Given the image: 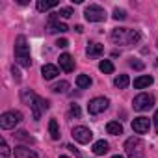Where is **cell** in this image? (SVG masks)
Returning a JSON list of instances; mask_svg holds the SVG:
<instances>
[{"label":"cell","mask_w":158,"mask_h":158,"mask_svg":"<svg viewBox=\"0 0 158 158\" xmlns=\"http://www.w3.org/2000/svg\"><path fill=\"white\" fill-rule=\"evenodd\" d=\"M71 134H73L74 141L82 143V145H86V143H89V141L93 139V132H91L88 127H74V128L71 130Z\"/></svg>","instance_id":"52a82bcc"},{"label":"cell","mask_w":158,"mask_h":158,"mask_svg":"<svg viewBox=\"0 0 158 158\" xmlns=\"http://www.w3.org/2000/svg\"><path fill=\"white\" fill-rule=\"evenodd\" d=\"M60 17H63V19H69V17H73L74 13H73V10L71 8H60V13H58Z\"/></svg>","instance_id":"83f0119b"},{"label":"cell","mask_w":158,"mask_h":158,"mask_svg":"<svg viewBox=\"0 0 158 158\" xmlns=\"http://www.w3.org/2000/svg\"><path fill=\"white\" fill-rule=\"evenodd\" d=\"M86 52H88L89 58H99V56L104 52V45H101V43H89Z\"/></svg>","instance_id":"5bb4252c"},{"label":"cell","mask_w":158,"mask_h":158,"mask_svg":"<svg viewBox=\"0 0 158 158\" xmlns=\"http://www.w3.org/2000/svg\"><path fill=\"white\" fill-rule=\"evenodd\" d=\"M108 141H104V139H99V141H95L93 143V152L95 154H106L108 152Z\"/></svg>","instance_id":"d6986e66"},{"label":"cell","mask_w":158,"mask_h":158,"mask_svg":"<svg viewBox=\"0 0 158 158\" xmlns=\"http://www.w3.org/2000/svg\"><path fill=\"white\" fill-rule=\"evenodd\" d=\"M149 128H151L149 117H136V119L132 121V130H134L136 134H145V132H149Z\"/></svg>","instance_id":"8fae6325"},{"label":"cell","mask_w":158,"mask_h":158,"mask_svg":"<svg viewBox=\"0 0 158 158\" xmlns=\"http://www.w3.org/2000/svg\"><path fill=\"white\" fill-rule=\"evenodd\" d=\"M32 117L35 119V121H39L41 119V115H43V112H47L48 110V101L47 99H43V97H35V101L32 102Z\"/></svg>","instance_id":"9c48e42d"},{"label":"cell","mask_w":158,"mask_h":158,"mask_svg":"<svg viewBox=\"0 0 158 158\" xmlns=\"http://www.w3.org/2000/svg\"><path fill=\"white\" fill-rule=\"evenodd\" d=\"M48 132H50V138L52 139H60V127H58V121L56 119H50L48 121Z\"/></svg>","instance_id":"ffe728a7"},{"label":"cell","mask_w":158,"mask_h":158,"mask_svg":"<svg viewBox=\"0 0 158 158\" xmlns=\"http://www.w3.org/2000/svg\"><path fill=\"white\" fill-rule=\"evenodd\" d=\"M58 13H52L50 17H48V23H47V32L48 34H63V32H67L69 28H67V24L65 23H60V19L56 17Z\"/></svg>","instance_id":"30bf717a"},{"label":"cell","mask_w":158,"mask_h":158,"mask_svg":"<svg viewBox=\"0 0 158 158\" xmlns=\"http://www.w3.org/2000/svg\"><path fill=\"white\" fill-rule=\"evenodd\" d=\"M15 60H17V63L23 65V67H30V65H32L30 47H28L24 35H19L17 41H15Z\"/></svg>","instance_id":"7a4b0ae2"},{"label":"cell","mask_w":158,"mask_h":158,"mask_svg":"<svg viewBox=\"0 0 158 158\" xmlns=\"http://www.w3.org/2000/svg\"><path fill=\"white\" fill-rule=\"evenodd\" d=\"M151 84H152V76H149V74L138 76L136 80H134V88H136V89H145V88H149Z\"/></svg>","instance_id":"9a60e30c"},{"label":"cell","mask_w":158,"mask_h":158,"mask_svg":"<svg viewBox=\"0 0 158 158\" xmlns=\"http://www.w3.org/2000/svg\"><path fill=\"white\" fill-rule=\"evenodd\" d=\"M67 89H69V82H65V80L58 82V84L52 88V91H54V93H67Z\"/></svg>","instance_id":"cb8c5ba5"},{"label":"cell","mask_w":158,"mask_h":158,"mask_svg":"<svg viewBox=\"0 0 158 158\" xmlns=\"http://www.w3.org/2000/svg\"><path fill=\"white\" fill-rule=\"evenodd\" d=\"M110 39L115 43V45H136L139 39H141V34L138 30H130V28H115L112 30L110 34Z\"/></svg>","instance_id":"6da1fadb"},{"label":"cell","mask_w":158,"mask_h":158,"mask_svg":"<svg viewBox=\"0 0 158 158\" xmlns=\"http://www.w3.org/2000/svg\"><path fill=\"white\" fill-rule=\"evenodd\" d=\"M156 65H158V58H156Z\"/></svg>","instance_id":"74e56055"},{"label":"cell","mask_w":158,"mask_h":158,"mask_svg":"<svg viewBox=\"0 0 158 158\" xmlns=\"http://www.w3.org/2000/svg\"><path fill=\"white\" fill-rule=\"evenodd\" d=\"M125 152L128 158H143L145 156V143L139 136H132L125 141Z\"/></svg>","instance_id":"3957f363"},{"label":"cell","mask_w":158,"mask_h":158,"mask_svg":"<svg viewBox=\"0 0 158 158\" xmlns=\"http://www.w3.org/2000/svg\"><path fill=\"white\" fill-rule=\"evenodd\" d=\"M35 97H37V95H34V93H32V91H28V89H24V91H23V101H24L28 106H32V102L35 101Z\"/></svg>","instance_id":"484cf974"},{"label":"cell","mask_w":158,"mask_h":158,"mask_svg":"<svg viewBox=\"0 0 158 158\" xmlns=\"http://www.w3.org/2000/svg\"><path fill=\"white\" fill-rule=\"evenodd\" d=\"M114 19H115V21H125V19H127V11L115 8V10H114Z\"/></svg>","instance_id":"4316f807"},{"label":"cell","mask_w":158,"mask_h":158,"mask_svg":"<svg viewBox=\"0 0 158 158\" xmlns=\"http://www.w3.org/2000/svg\"><path fill=\"white\" fill-rule=\"evenodd\" d=\"M152 119H154V125H156V130H158V110H156V114H154Z\"/></svg>","instance_id":"836d02e7"},{"label":"cell","mask_w":158,"mask_h":158,"mask_svg":"<svg viewBox=\"0 0 158 158\" xmlns=\"http://www.w3.org/2000/svg\"><path fill=\"white\" fill-rule=\"evenodd\" d=\"M84 17H86V21H89V23H101V21L106 19V11H104V8H101V6H97V4H89V6L84 10Z\"/></svg>","instance_id":"5b68a950"},{"label":"cell","mask_w":158,"mask_h":158,"mask_svg":"<svg viewBox=\"0 0 158 158\" xmlns=\"http://www.w3.org/2000/svg\"><path fill=\"white\" fill-rule=\"evenodd\" d=\"M56 45H58L60 48H67V47H69V41H67V39H58Z\"/></svg>","instance_id":"1f68e13d"},{"label":"cell","mask_w":158,"mask_h":158,"mask_svg":"<svg viewBox=\"0 0 158 158\" xmlns=\"http://www.w3.org/2000/svg\"><path fill=\"white\" fill-rule=\"evenodd\" d=\"M60 67L65 71V73H71V71H74V60H73V56L71 54H61L60 56Z\"/></svg>","instance_id":"7c38bea8"},{"label":"cell","mask_w":158,"mask_h":158,"mask_svg":"<svg viewBox=\"0 0 158 158\" xmlns=\"http://www.w3.org/2000/svg\"><path fill=\"white\" fill-rule=\"evenodd\" d=\"M108 104H110V101H108L106 97H95V99L89 101V104H88V112H89L91 115H97V114L104 112V110L108 108Z\"/></svg>","instance_id":"ba28073f"},{"label":"cell","mask_w":158,"mask_h":158,"mask_svg":"<svg viewBox=\"0 0 158 158\" xmlns=\"http://www.w3.org/2000/svg\"><path fill=\"white\" fill-rule=\"evenodd\" d=\"M58 4H60L58 0H39V2H37V10L39 11H48L52 8H56Z\"/></svg>","instance_id":"ac0fdd59"},{"label":"cell","mask_w":158,"mask_h":158,"mask_svg":"<svg viewBox=\"0 0 158 158\" xmlns=\"http://www.w3.org/2000/svg\"><path fill=\"white\" fill-rule=\"evenodd\" d=\"M132 106H134V110H138V112H147V110H151V108L154 106V97L149 95V93H139L138 97H134Z\"/></svg>","instance_id":"8992f818"},{"label":"cell","mask_w":158,"mask_h":158,"mask_svg":"<svg viewBox=\"0 0 158 158\" xmlns=\"http://www.w3.org/2000/svg\"><path fill=\"white\" fill-rule=\"evenodd\" d=\"M60 158H69V156H65V154H61V156H60Z\"/></svg>","instance_id":"8d00e7d4"},{"label":"cell","mask_w":158,"mask_h":158,"mask_svg":"<svg viewBox=\"0 0 158 158\" xmlns=\"http://www.w3.org/2000/svg\"><path fill=\"white\" fill-rule=\"evenodd\" d=\"M21 121H23V114L19 110H10V112H6V114L0 115V127H2L4 130L15 128Z\"/></svg>","instance_id":"277c9868"},{"label":"cell","mask_w":158,"mask_h":158,"mask_svg":"<svg viewBox=\"0 0 158 158\" xmlns=\"http://www.w3.org/2000/svg\"><path fill=\"white\" fill-rule=\"evenodd\" d=\"M15 158H39V156L28 147H15Z\"/></svg>","instance_id":"2e32d148"},{"label":"cell","mask_w":158,"mask_h":158,"mask_svg":"<svg viewBox=\"0 0 158 158\" xmlns=\"http://www.w3.org/2000/svg\"><path fill=\"white\" fill-rule=\"evenodd\" d=\"M99 69H101L104 74H112V73H114V63H112L110 60H102V61L99 63Z\"/></svg>","instance_id":"603a6c76"},{"label":"cell","mask_w":158,"mask_h":158,"mask_svg":"<svg viewBox=\"0 0 158 158\" xmlns=\"http://www.w3.org/2000/svg\"><path fill=\"white\" fill-rule=\"evenodd\" d=\"M114 84H115V88H119V89H125L128 84H130V78L127 76V74H119L115 80H114Z\"/></svg>","instance_id":"7402d4cb"},{"label":"cell","mask_w":158,"mask_h":158,"mask_svg":"<svg viewBox=\"0 0 158 158\" xmlns=\"http://www.w3.org/2000/svg\"><path fill=\"white\" fill-rule=\"evenodd\" d=\"M106 130H108V134H112V136H119V134H123V127H121L119 121H110V123L106 125Z\"/></svg>","instance_id":"e0dca14e"},{"label":"cell","mask_w":158,"mask_h":158,"mask_svg":"<svg viewBox=\"0 0 158 158\" xmlns=\"http://www.w3.org/2000/svg\"><path fill=\"white\" fill-rule=\"evenodd\" d=\"M76 86L80 88V89L89 88V86H91V78H89L88 74H78V78H76Z\"/></svg>","instance_id":"44dd1931"},{"label":"cell","mask_w":158,"mask_h":158,"mask_svg":"<svg viewBox=\"0 0 158 158\" xmlns=\"http://www.w3.org/2000/svg\"><path fill=\"white\" fill-rule=\"evenodd\" d=\"M0 151H2V156H10V152H11L10 147H8V143L4 139H2V145H0Z\"/></svg>","instance_id":"f1b7e54d"},{"label":"cell","mask_w":158,"mask_h":158,"mask_svg":"<svg viewBox=\"0 0 158 158\" xmlns=\"http://www.w3.org/2000/svg\"><path fill=\"white\" fill-rule=\"evenodd\" d=\"M74 30H76V32H78V34H80V32H84V28H82V26H80V24H78V26H74Z\"/></svg>","instance_id":"e575fe53"},{"label":"cell","mask_w":158,"mask_h":158,"mask_svg":"<svg viewBox=\"0 0 158 158\" xmlns=\"http://www.w3.org/2000/svg\"><path fill=\"white\" fill-rule=\"evenodd\" d=\"M71 115H74V117H80V108H78L76 104H73V106H71Z\"/></svg>","instance_id":"4dcf8cb0"},{"label":"cell","mask_w":158,"mask_h":158,"mask_svg":"<svg viewBox=\"0 0 158 158\" xmlns=\"http://www.w3.org/2000/svg\"><path fill=\"white\" fill-rule=\"evenodd\" d=\"M130 67H134V69L141 71V69H143V63H141V61H138V60H130Z\"/></svg>","instance_id":"f546056e"},{"label":"cell","mask_w":158,"mask_h":158,"mask_svg":"<svg viewBox=\"0 0 158 158\" xmlns=\"http://www.w3.org/2000/svg\"><path fill=\"white\" fill-rule=\"evenodd\" d=\"M112 158H125V156H121V154H114Z\"/></svg>","instance_id":"d590c367"},{"label":"cell","mask_w":158,"mask_h":158,"mask_svg":"<svg viewBox=\"0 0 158 158\" xmlns=\"http://www.w3.org/2000/svg\"><path fill=\"white\" fill-rule=\"evenodd\" d=\"M15 138L23 139V141H26V143H34V141H35L32 136H28V132H26V130H17V132H15Z\"/></svg>","instance_id":"d4e9b609"},{"label":"cell","mask_w":158,"mask_h":158,"mask_svg":"<svg viewBox=\"0 0 158 158\" xmlns=\"http://www.w3.org/2000/svg\"><path fill=\"white\" fill-rule=\"evenodd\" d=\"M41 74H43L45 80H52V78H56V76L60 74V71H58V67H56V65L47 63V65H43V67H41Z\"/></svg>","instance_id":"4fadbf2b"},{"label":"cell","mask_w":158,"mask_h":158,"mask_svg":"<svg viewBox=\"0 0 158 158\" xmlns=\"http://www.w3.org/2000/svg\"><path fill=\"white\" fill-rule=\"evenodd\" d=\"M11 73H13V78H15V82H19V80H21V74H19V71L13 67V69H11Z\"/></svg>","instance_id":"d6a6232c"}]
</instances>
